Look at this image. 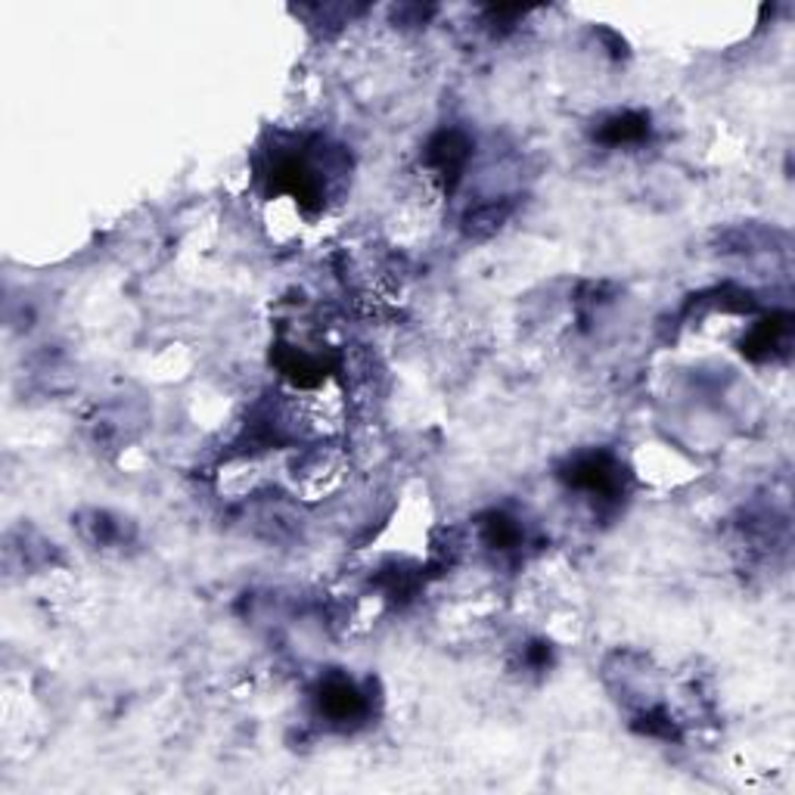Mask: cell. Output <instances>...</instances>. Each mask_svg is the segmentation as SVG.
Wrapping results in <instances>:
<instances>
[{
    "instance_id": "5b68a950",
    "label": "cell",
    "mask_w": 795,
    "mask_h": 795,
    "mask_svg": "<svg viewBox=\"0 0 795 795\" xmlns=\"http://www.w3.org/2000/svg\"><path fill=\"white\" fill-rule=\"evenodd\" d=\"M510 211L513 206L506 202V199H498V202H485V206H479V209H472L467 218H463V230H467V237H475V240H482V237H491L494 230H501V224L510 218Z\"/></svg>"
},
{
    "instance_id": "3957f363",
    "label": "cell",
    "mask_w": 795,
    "mask_h": 795,
    "mask_svg": "<svg viewBox=\"0 0 795 795\" xmlns=\"http://www.w3.org/2000/svg\"><path fill=\"white\" fill-rule=\"evenodd\" d=\"M317 705H321V714H326L329 724H348V721L364 718V712H367L364 693L348 678H342V674H333V678H326L321 683Z\"/></svg>"
},
{
    "instance_id": "277c9868",
    "label": "cell",
    "mask_w": 795,
    "mask_h": 795,
    "mask_svg": "<svg viewBox=\"0 0 795 795\" xmlns=\"http://www.w3.org/2000/svg\"><path fill=\"white\" fill-rule=\"evenodd\" d=\"M649 134V118L640 113H621L616 118H609L600 130V140L606 144H640Z\"/></svg>"
},
{
    "instance_id": "6da1fadb",
    "label": "cell",
    "mask_w": 795,
    "mask_h": 795,
    "mask_svg": "<svg viewBox=\"0 0 795 795\" xmlns=\"http://www.w3.org/2000/svg\"><path fill=\"white\" fill-rule=\"evenodd\" d=\"M568 485L582 488L587 494H597L600 501H616L621 494V463L613 454H578L566 472Z\"/></svg>"
},
{
    "instance_id": "8992f818",
    "label": "cell",
    "mask_w": 795,
    "mask_h": 795,
    "mask_svg": "<svg viewBox=\"0 0 795 795\" xmlns=\"http://www.w3.org/2000/svg\"><path fill=\"white\" fill-rule=\"evenodd\" d=\"M79 525H82L84 537H87L91 544H97V547H113V544L125 541V522L115 520L109 513L94 510V513H87L84 522H79Z\"/></svg>"
},
{
    "instance_id": "7a4b0ae2",
    "label": "cell",
    "mask_w": 795,
    "mask_h": 795,
    "mask_svg": "<svg viewBox=\"0 0 795 795\" xmlns=\"http://www.w3.org/2000/svg\"><path fill=\"white\" fill-rule=\"evenodd\" d=\"M472 156V144L470 137L463 134V130H439L432 140H429V147H426V165L436 171V178L448 187V190H454L460 178H463V171H467V163H470Z\"/></svg>"
}]
</instances>
